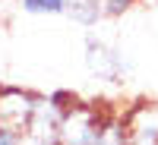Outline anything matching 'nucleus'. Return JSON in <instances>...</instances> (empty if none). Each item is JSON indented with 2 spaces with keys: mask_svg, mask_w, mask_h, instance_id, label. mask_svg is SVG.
Instances as JSON below:
<instances>
[{
  "mask_svg": "<svg viewBox=\"0 0 158 145\" xmlns=\"http://www.w3.org/2000/svg\"><path fill=\"white\" fill-rule=\"evenodd\" d=\"M111 120H104L98 114V107H89V104H73V107L63 114L60 123V145H98L101 136L108 133Z\"/></svg>",
  "mask_w": 158,
  "mask_h": 145,
  "instance_id": "1",
  "label": "nucleus"
},
{
  "mask_svg": "<svg viewBox=\"0 0 158 145\" xmlns=\"http://www.w3.org/2000/svg\"><path fill=\"white\" fill-rule=\"evenodd\" d=\"M41 101H44L41 95H32L22 88H0V123L16 133H25Z\"/></svg>",
  "mask_w": 158,
  "mask_h": 145,
  "instance_id": "2",
  "label": "nucleus"
},
{
  "mask_svg": "<svg viewBox=\"0 0 158 145\" xmlns=\"http://www.w3.org/2000/svg\"><path fill=\"white\" fill-rule=\"evenodd\" d=\"M85 63L98 79H108V82H117L123 76V70H127L123 57L117 50H111L108 44H101L98 38H92V35L85 38Z\"/></svg>",
  "mask_w": 158,
  "mask_h": 145,
  "instance_id": "3",
  "label": "nucleus"
},
{
  "mask_svg": "<svg viewBox=\"0 0 158 145\" xmlns=\"http://www.w3.org/2000/svg\"><path fill=\"white\" fill-rule=\"evenodd\" d=\"M67 16L76 25H95L104 16V0H67Z\"/></svg>",
  "mask_w": 158,
  "mask_h": 145,
  "instance_id": "4",
  "label": "nucleus"
},
{
  "mask_svg": "<svg viewBox=\"0 0 158 145\" xmlns=\"http://www.w3.org/2000/svg\"><path fill=\"white\" fill-rule=\"evenodd\" d=\"M32 16H67V0H19Z\"/></svg>",
  "mask_w": 158,
  "mask_h": 145,
  "instance_id": "5",
  "label": "nucleus"
},
{
  "mask_svg": "<svg viewBox=\"0 0 158 145\" xmlns=\"http://www.w3.org/2000/svg\"><path fill=\"white\" fill-rule=\"evenodd\" d=\"M136 0H104V16H123Z\"/></svg>",
  "mask_w": 158,
  "mask_h": 145,
  "instance_id": "6",
  "label": "nucleus"
}]
</instances>
